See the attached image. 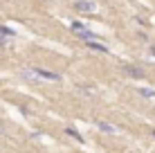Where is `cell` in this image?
<instances>
[{"instance_id":"6da1fadb","label":"cell","mask_w":155,"mask_h":153,"mask_svg":"<svg viewBox=\"0 0 155 153\" xmlns=\"http://www.w3.org/2000/svg\"><path fill=\"white\" fill-rule=\"evenodd\" d=\"M27 81H61V75L52 70H45V68H27V70L20 72Z\"/></svg>"},{"instance_id":"7a4b0ae2","label":"cell","mask_w":155,"mask_h":153,"mask_svg":"<svg viewBox=\"0 0 155 153\" xmlns=\"http://www.w3.org/2000/svg\"><path fill=\"white\" fill-rule=\"evenodd\" d=\"M70 29H72V32H74V34H77L81 41H85V43H88V41H97V38H99V36L94 34L92 29L83 27V25H81V23H77V20H74V23L70 25Z\"/></svg>"},{"instance_id":"3957f363","label":"cell","mask_w":155,"mask_h":153,"mask_svg":"<svg viewBox=\"0 0 155 153\" xmlns=\"http://www.w3.org/2000/svg\"><path fill=\"white\" fill-rule=\"evenodd\" d=\"M124 75L126 77H133V79H144V77H146V72H144L142 68H137V65H124Z\"/></svg>"},{"instance_id":"277c9868","label":"cell","mask_w":155,"mask_h":153,"mask_svg":"<svg viewBox=\"0 0 155 153\" xmlns=\"http://www.w3.org/2000/svg\"><path fill=\"white\" fill-rule=\"evenodd\" d=\"M74 9H77V12H94L97 5H94L92 0H77V2H74Z\"/></svg>"},{"instance_id":"5b68a950","label":"cell","mask_w":155,"mask_h":153,"mask_svg":"<svg viewBox=\"0 0 155 153\" xmlns=\"http://www.w3.org/2000/svg\"><path fill=\"white\" fill-rule=\"evenodd\" d=\"M88 50H92V52H101V54H108V45H104V43H97V41H88Z\"/></svg>"},{"instance_id":"8992f818","label":"cell","mask_w":155,"mask_h":153,"mask_svg":"<svg viewBox=\"0 0 155 153\" xmlns=\"http://www.w3.org/2000/svg\"><path fill=\"white\" fill-rule=\"evenodd\" d=\"M16 32L14 29H7V27H0V45H7L9 38H14Z\"/></svg>"},{"instance_id":"52a82bcc","label":"cell","mask_w":155,"mask_h":153,"mask_svg":"<svg viewBox=\"0 0 155 153\" xmlns=\"http://www.w3.org/2000/svg\"><path fill=\"white\" fill-rule=\"evenodd\" d=\"M97 128L101 131V133H108V135H115L117 133V128L113 124H108V122H97Z\"/></svg>"},{"instance_id":"ba28073f","label":"cell","mask_w":155,"mask_h":153,"mask_svg":"<svg viewBox=\"0 0 155 153\" xmlns=\"http://www.w3.org/2000/svg\"><path fill=\"white\" fill-rule=\"evenodd\" d=\"M65 135H70V138H74L77 142H83V135L79 133L77 128H72V126H68V128H65Z\"/></svg>"},{"instance_id":"9c48e42d","label":"cell","mask_w":155,"mask_h":153,"mask_svg":"<svg viewBox=\"0 0 155 153\" xmlns=\"http://www.w3.org/2000/svg\"><path fill=\"white\" fill-rule=\"evenodd\" d=\"M137 92L142 95V97H148V99H155V90L153 88H137Z\"/></svg>"},{"instance_id":"30bf717a","label":"cell","mask_w":155,"mask_h":153,"mask_svg":"<svg viewBox=\"0 0 155 153\" xmlns=\"http://www.w3.org/2000/svg\"><path fill=\"white\" fill-rule=\"evenodd\" d=\"M5 133H7V128H5V124L0 122V135H5Z\"/></svg>"},{"instance_id":"8fae6325","label":"cell","mask_w":155,"mask_h":153,"mask_svg":"<svg viewBox=\"0 0 155 153\" xmlns=\"http://www.w3.org/2000/svg\"><path fill=\"white\" fill-rule=\"evenodd\" d=\"M151 54L155 56V45H151Z\"/></svg>"},{"instance_id":"7c38bea8","label":"cell","mask_w":155,"mask_h":153,"mask_svg":"<svg viewBox=\"0 0 155 153\" xmlns=\"http://www.w3.org/2000/svg\"><path fill=\"white\" fill-rule=\"evenodd\" d=\"M153 138H155V128H153Z\"/></svg>"}]
</instances>
